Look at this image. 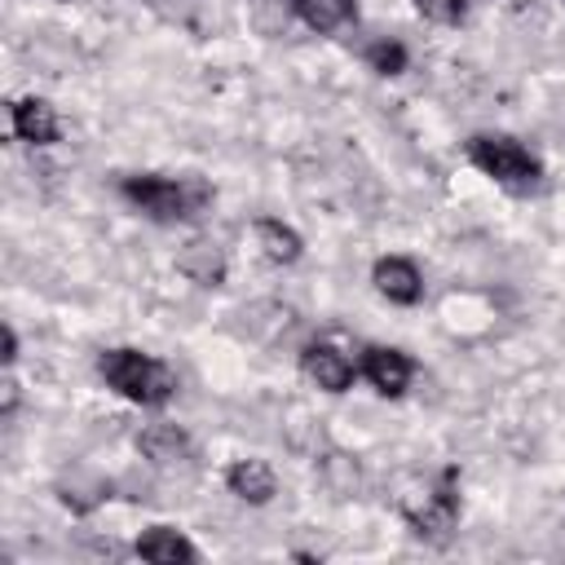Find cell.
I'll return each mask as SVG.
<instances>
[{
    "mask_svg": "<svg viewBox=\"0 0 565 565\" xmlns=\"http://www.w3.org/2000/svg\"><path fill=\"white\" fill-rule=\"evenodd\" d=\"M119 194L150 221L159 225H177V221H194L212 207L216 190L203 177H163V172H132L119 181Z\"/></svg>",
    "mask_w": 565,
    "mask_h": 565,
    "instance_id": "obj_1",
    "label": "cell"
},
{
    "mask_svg": "<svg viewBox=\"0 0 565 565\" xmlns=\"http://www.w3.org/2000/svg\"><path fill=\"white\" fill-rule=\"evenodd\" d=\"M97 375L110 393H119L132 406H163L177 397V371L146 349H102Z\"/></svg>",
    "mask_w": 565,
    "mask_h": 565,
    "instance_id": "obj_2",
    "label": "cell"
},
{
    "mask_svg": "<svg viewBox=\"0 0 565 565\" xmlns=\"http://www.w3.org/2000/svg\"><path fill=\"white\" fill-rule=\"evenodd\" d=\"M463 154H468V163L481 172V177H490L499 190H508V194H534L539 185H543V163H539V154L534 150H525L516 137H508V132H472L468 141H463Z\"/></svg>",
    "mask_w": 565,
    "mask_h": 565,
    "instance_id": "obj_3",
    "label": "cell"
},
{
    "mask_svg": "<svg viewBox=\"0 0 565 565\" xmlns=\"http://www.w3.org/2000/svg\"><path fill=\"white\" fill-rule=\"evenodd\" d=\"M402 516H406L415 539L446 543L455 521H459V468H441L419 503H402Z\"/></svg>",
    "mask_w": 565,
    "mask_h": 565,
    "instance_id": "obj_4",
    "label": "cell"
},
{
    "mask_svg": "<svg viewBox=\"0 0 565 565\" xmlns=\"http://www.w3.org/2000/svg\"><path fill=\"white\" fill-rule=\"evenodd\" d=\"M358 375L380 393V397H402L411 375H415V362L402 353V349H388V344H366L358 353Z\"/></svg>",
    "mask_w": 565,
    "mask_h": 565,
    "instance_id": "obj_5",
    "label": "cell"
},
{
    "mask_svg": "<svg viewBox=\"0 0 565 565\" xmlns=\"http://www.w3.org/2000/svg\"><path fill=\"white\" fill-rule=\"evenodd\" d=\"M9 128L26 146H57L62 141V119H57L53 102H44V97H13L9 102Z\"/></svg>",
    "mask_w": 565,
    "mask_h": 565,
    "instance_id": "obj_6",
    "label": "cell"
},
{
    "mask_svg": "<svg viewBox=\"0 0 565 565\" xmlns=\"http://www.w3.org/2000/svg\"><path fill=\"white\" fill-rule=\"evenodd\" d=\"M300 371L322 388V393H349L353 375H358V362L349 353H340L335 344L327 340H313L300 349Z\"/></svg>",
    "mask_w": 565,
    "mask_h": 565,
    "instance_id": "obj_7",
    "label": "cell"
},
{
    "mask_svg": "<svg viewBox=\"0 0 565 565\" xmlns=\"http://www.w3.org/2000/svg\"><path fill=\"white\" fill-rule=\"evenodd\" d=\"M371 282L388 305H419V296H424V278H419L415 260H406V256H380L371 265Z\"/></svg>",
    "mask_w": 565,
    "mask_h": 565,
    "instance_id": "obj_8",
    "label": "cell"
},
{
    "mask_svg": "<svg viewBox=\"0 0 565 565\" xmlns=\"http://www.w3.org/2000/svg\"><path fill=\"white\" fill-rule=\"evenodd\" d=\"M225 486H230L234 499H243V503H252V508H265V503L278 494V477H274V468H269L265 459H256V455L234 459V463L225 468Z\"/></svg>",
    "mask_w": 565,
    "mask_h": 565,
    "instance_id": "obj_9",
    "label": "cell"
},
{
    "mask_svg": "<svg viewBox=\"0 0 565 565\" xmlns=\"http://www.w3.org/2000/svg\"><path fill=\"white\" fill-rule=\"evenodd\" d=\"M177 269H181L190 282H199V287H221V282H225V256H221V247L207 243V238H190V243L177 252Z\"/></svg>",
    "mask_w": 565,
    "mask_h": 565,
    "instance_id": "obj_10",
    "label": "cell"
},
{
    "mask_svg": "<svg viewBox=\"0 0 565 565\" xmlns=\"http://www.w3.org/2000/svg\"><path fill=\"white\" fill-rule=\"evenodd\" d=\"M137 450H141L150 463L172 468V463H185L194 446H190V437H185L177 424H150V428L137 433Z\"/></svg>",
    "mask_w": 565,
    "mask_h": 565,
    "instance_id": "obj_11",
    "label": "cell"
},
{
    "mask_svg": "<svg viewBox=\"0 0 565 565\" xmlns=\"http://www.w3.org/2000/svg\"><path fill=\"white\" fill-rule=\"evenodd\" d=\"M132 552L141 556V561H159V565H177V561H199V547L181 534V530H172V525H150L137 543H132Z\"/></svg>",
    "mask_w": 565,
    "mask_h": 565,
    "instance_id": "obj_12",
    "label": "cell"
},
{
    "mask_svg": "<svg viewBox=\"0 0 565 565\" xmlns=\"http://www.w3.org/2000/svg\"><path fill=\"white\" fill-rule=\"evenodd\" d=\"M291 9L318 35H331V31L349 26V22H358V4L353 0H291Z\"/></svg>",
    "mask_w": 565,
    "mask_h": 565,
    "instance_id": "obj_13",
    "label": "cell"
},
{
    "mask_svg": "<svg viewBox=\"0 0 565 565\" xmlns=\"http://www.w3.org/2000/svg\"><path fill=\"white\" fill-rule=\"evenodd\" d=\"M252 234H256V243H260V252L274 260V265H291V260H300V234L287 225V221H278V216H256V225H252Z\"/></svg>",
    "mask_w": 565,
    "mask_h": 565,
    "instance_id": "obj_14",
    "label": "cell"
},
{
    "mask_svg": "<svg viewBox=\"0 0 565 565\" xmlns=\"http://www.w3.org/2000/svg\"><path fill=\"white\" fill-rule=\"evenodd\" d=\"M362 57H366V66H371L375 75H402L406 62H411V57H406V44H397V40H371Z\"/></svg>",
    "mask_w": 565,
    "mask_h": 565,
    "instance_id": "obj_15",
    "label": "cell"
},
{
    "mask_svg": "<svg viewBox=\"0 0 565 565\" xmlns=\"http://www.w3.org/2000/svg\"><path fill=\"white\" fill-rule=\"evenodd\" d=\"M428 22L437 26H459L468 18V0H411Z\"/></svg>",
    "mask_w": 565,
    "mask_h": 565,
    "instance_id": "obj_16",
    "label": "cell"
},
{
    "mask_svg": "<svg viewBox=\"0 0 565 565\" xmlns=\"http://www.w3.org/2000/svg\"><path fill=\"white\" fill-rule=\"evenodd\" d=\"M0 362H4V366L18 362V331H13V322L0 327Z\"/></svg>",
    "mask_w": 565,
    "mask_h": 565,
    "instance_id": "obj_17",
    "label": "cell"
},
{
    "mask_svg": "<svg viewBox=\"0 0 565 565\" xmlns=\"http://www.w3.org/2000/svg\"><path fill=\"white\" fill-rule=\"evenodd\" d=\"M0 388H4V393H0V411H4V415H13V411H18V384H13V380H4Z\"/></svg>",
    "mask_w": 565,
    "mask_h": 565,
    "instance_id": "obj_18",
    "label": "cell"
}]
</instances>
